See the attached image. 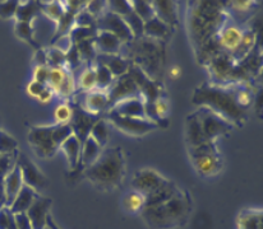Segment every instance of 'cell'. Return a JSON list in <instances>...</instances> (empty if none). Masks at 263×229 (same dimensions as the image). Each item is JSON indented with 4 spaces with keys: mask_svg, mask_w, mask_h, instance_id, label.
Instances as JSON below:
<instances>
[{
    "mask_svg": "<svg viewBox=\"0 0 263 229\" xmlns=\"http://www.w3.org/2000/svg\"><path fill=\"white\" fill-rule=\"evenodd\" d=\"M236 87H222L217 84L203 83L196 88L192 103L204 107L225 118L234 126H243L246 123L247 110L239 107L236 103Z\"/></svg>",
    "mask_w": 263,
    "mask_h": 229,
    "instance_id": "cell-1",
    "label": "cell"
},
{
    "mask_svg": "<svg viewBox=\"0 0 263 229\" xmlns=\"http://www.w3.org/2000/svg\"><path fill=\"white\" fill-rule=\"evenodd\" d=\"M192 196L186 190L178 192L164 204L155 207H144L142 218L151 229H178L188 223L192 213Z\"/></svg>",
    "mask_w": 263,
    "mask_h": 229,
    "instance_id": "cell-2",
    "label": "cell"
},
{
    "mask_svg": "<svg viewBox=\"0 0 263 229\" xmlns=\"http://www.w3.org/2000/svg\"><path fill=\"white\" fill-rule=\"evenodd\" d=\"M82 173L92 185L102 191L119 188L125 177V158L122 148H104L100 157Z\"/></svg>",
    "mask_w": 263,
    "mask_h": 229,
    "instance_id": "cell-3",
    "label": "cell"
},
{
    "mask_svg": "<svg viewBox=\"0 0 263 229\" xmlns=\"http://www.w3.org/2000/svg\"><path fill=\"white\" fill-rule=\"evenodd\" d=\"M225 13L219 7V3H196L189 17V31L194 46L198 50L212 38L215 33L221 31V26L225 23Z\"/></svg>",
    "mask_w": 263,
    "mask_h": 229,
    "instance_id": "cell-4",
    "label": "cell"
},
{
    "mask_svg": "<svg viewBox=\"0 0 263 229\" xmlns=\"http://www.w3.org/2000/svg\"><path fill=\"white\" fill-rule=\"evenodd\" d=\"M69 123L32 126L28 133V144L33 153L40 158H51L57 154L65 139L72 135Z\"/></svg>",
    "mask_w": 263,
    "mask_h": 229,
    "instance_id": "cell-5",
    "label": "cell"
},
{
    "mask_svg": "<svg viewBox=\"0 0 263 229\" xmlns=\"http://www.w3.org/2000/svg\"><path fill=\"white\" fill-rule=\"evenodd\" d=\"M106 120L110 121L122 133L132 136H143L159 129L156 123L147 118L124 117V116H119L112 111H107Z\"/></svg>",
    "mask_w": 263,
    "mask_h": 229,
    "instance_id": "cell-6",
    "label": "cell"
},
{
    "mask_svg": "<svg viewBox=\"0 0 263 229\" xmlns=\"http://www.w3.org/2000/svg\"><path fill=\"white\" fill-rule=\"evenodd\" d=\"M197 114H198L199 121H201L202 131H203L204 136L209 141H216L219 136L226 135L235 128L225 118L212 112L211 110L204 109V107H199L197 110Z\"/></svg>",
    "mask_w": 263,
    "mask_h": 229,
    "instance_id": "cell-7",
    "label": "cell"
},
{
    "mask_svg": "<svg viewBox=\"0 0 263 229\" xmlns=\"http://www.w3.org/2000/svg\"><path fill=\"white\" fill-rule=\"evenodd\" d=\"M167 182L169 180L157 171L151 170V168H143V170L137 171L136 175L133 176L130 186L134 189V191L141 192L147 197L154 194L155 191L164 188Z\"/></svg>",
    "mask_w": 263,
    "mask_h": 229,
    "instance_id": "cell-8",
    "label": "cell"
},
{
    "mask_svg": "<svg viewBox=\"0 0 263 229\" xmlns=\"http://www.w3.org/2000/svg\"><path fill=\"white\" fill-rule=\"evenodd\" d=\"M70 107H72L73 112L72 120H70L69 122L70 129H72L73 135L80 140L81 145H82L86 141V139L89 136L92 126L95 125V122H96L101 116L89 114V112L83 110V107L78 103H74Z\"/></svg>",
    "mask_w": 263,
    "mask_h": 229,
    "instance_id": "cell-9",
    "label": "cell"
},
{
    "mask_svg": "<svg viewBox=\"0 0 263 229\" xmlns=\"http://www.w3.org/2000/svg\"><path fill=\"white\" fill-rule=\"evenodd\" d=\"M95 27H96V31H106V32L115 35L122 41V44H128L134 39L124 19L110 12L104 13L101 17L97 18Z\"/></svg>",
    "mask_w": 263,
    "mask_h": 229,
    "instance_id": "cell-10",
    "label": "cell"
},
{
    "mask_svg": "<svg viewBox=\"0 0 263 229\" xmlns=\"http://www.w3.org/2000/svg\"><path fill=\"white\" fill-rule=\"evenodd\" d=\"M17 163L21 168V172H22L23 185L30 186V188H32L33 190L40 194V191L43 190L47 183L46 177L41 172L40 168L25 154L20 155V159H18Z\"/></svg>",
    "mask_w": 263,
    "mask_h": 229,
    "instance_id": "cell-11",
    "label": "cell"
},
{
    "mask_svg": "<svg viewBox=\"0 0 263 229\" xmlns=\"http://www.w3.org/2000/svg\"><path fill=\"white\" fill-rule=\"evenodd\" d=\"M110 89H111V91L107 93L110 99V109H111L115 103H118V102L123 101V99L125 98L141 97L138 87H137V84L134 83L133 79H132L128 74L122 76V78L115 79Z\"/></svg>",
    "mask_w": 263,
    "mask_h": 229,
    "instance_id": "cell-12",
    "label": "cell"
},
{
    "mask_svg": "<svg viewBox=\"0 0 263 229\" xmlns=\"http://www.w3.org/2000/svg\"><path fill=\"white\" fill-rule=\"evenodd\" d=\"M51 205L52 200L49 199V197L43 196V195H40L33 201L30 209L26 212L31 224H32V229H46V222L50 215Z\"/></svg>",
    "mask_w": 263,
    "mask_h": 229,
    "instance_id": "cell-13",
    "label": "cell"
},
{
    "mask_svg": "<svg viewBox=\"0 0 263 229\" xmlns=\"http://www.w3.org/2000/svg\"><path fill=\"white\" fill-rule=\"evenodd\" d=\"M109 111L115 112L119 116L124 117H134V118H146L144 114V101L142 97H130L123 101L115 103Z\"/></svg>",
    "mask_w": 263,
    "mask_h": 229,
    "instance_id": "cell-14",
    "label": "cell"
},
{
    "mask_svg": "<svg viewBox=\"0 0 263 229\" xmlns=\"http://www.w3.org/2000/svg\"><path fill=\"white\" fill-rule=\"evenodd\" d=\"M93 44L100 55H119L123 45L117 36L106 31H96Z\"/></svg>",
    "mask_w": 263,
    "mask_h": 229,
    "instance_id": "cell-15",
    "label": "cell"
},
{
    "mask_svg": "<svg viewBox=\"0 0 263 229\" xmlns=\"http://www.w3.org/2000/svg\"><path fill=\"white\" fill-rule=\"evenodd\" d=\"M185 140L188 148H193V147L209 141L202 131L201 121H199L197 111L188 115L185 118Z\"/></svg>",
    "mask_w": 263,
    "mask_h": 229,
    "instance_id": "cell-16",
    "label": "cell"
},
{
    "mask_svg": "<svg viewBox=\"0 0 263 229\" xmlns=\"http://www.w3.org/2000/svg\"><path fill=\"white\" fill-rule=\"evenodd\" d=\"M151 4L155 17L174 30L179 23L178 4L174 2H151Z\"/></svg>",
    "mask_w": 263,
    "mask_h": 229,
    "instance_id": "cell-17",
    "label": "cell"
},
{
    "mask_svg": "<svg viewBox=\"0 0 263 229\" xmlns=\"http://www.w3.org/2000/svg\"><path fill=\"white\" fill-rule=\"evenodd\" d=\"M83 110L92 115H100L101 112H107L110 109V99L107 92L95 91L88 92L86 94L85 102H83Z\"/></svg>",
    "mask_w": 263,
    "mask_h": 229,
    "instance_id": "cell-18",
    "label": "cell"
},
{
    "mask_svg": "<svg viewBox=\"0 0 263 229\" xmlns=\"http://www.w3.org/2000/svg\"><path fill=\"white\" fill-rule=\"evenodd\" d=\"M194 165V170L197 171L202 177H214L219 175L222 170V158L221 154L207 155V157L198 158V159L192 160Z\"/></svg>",
    "mask_w": 263,
    "mask_h": 229,
    "instance_id": "cell-19",
    "label": "cell"
},
{
    "mask_svg": "<svg viewBox=\"0 0 263 229\" xmlns=\"http://www.w3.org/2000/svg\"><path fill=\"white\" fill-rule=\"evenodd\" d=\"M96 61L105 65L111 72L115 79L127 75L130 68L129 61L120 55H100L96 57Z\"/></svg>",
    "mask_w": 263,
    "mask_h": 229,
    "instance_id": "cell-20",
    "label": "cell"
},
{
    "mask_svg": "<svg viewBox=\"0 0 263 229\" xmlns=\"http://www.w3.org/2000/svg\"><path fill=\"white\" fill-rule=\"evenodd\" d=\"M23 186V180H22V172H21L20 165L17 164L9 171V173L7 175L4 180V192H5V199H7V205H12V202L14 201L15 196L18 195L21 189Z\"/></svg>",
    "mask_w": 263,
    "mask_h": 229,
    "instance_id": "cell-21",
    "label": "cell"
},
{
    "mask_svg": "<svg viewBox=\"0 0 263 229\" xmlns=\"http://www.w3.org/2000/svg\"><path fill=\"white\" fill-rule=\"evenodd\" d=\"M39 196H40V194H39L37 191H35L32 188H30V186L23 185L22 189L18 192L17 196H15L14 201L10 205V213H12V214L26 213Z\"/></svg>",
    "mask_w": 263,
    "mask_h": 229,
    "instance_id": "cell-22",
    "label": "cell"
},
{
    "mask_svg": "<svg viewBox=\"0 0 263 229\" xmlns=\"http://www.w3.org/2000/svg\"><path fill=\"white\" fill-rule=\"evenodd\" d=\"M81 149H82V145H81L80 140L73 134L69 138L65 139L64 143L60 145L59 151H62L65 154V157H67L68 167H69V171H72V172L78 170L81 159Z\"/></svg>",
    "mask_w": 263,
    "mask_h": 229,
    "instance_id": "cell-23",
    "label": "cell"
},
{
    "mask_svg": "<svg viewBox=\"0 0 263 229\" xmlns=\"http://www.w3.org/2000/svg\"><path fill=\"white\" fill-rule=\"evenodd\" d=\"M241 37H243V32L240 28L236 26H226L225 28H221L217 41L221 49L233 52L240 44Z\"/></svg>",
    "mask_w": 263,
    "mask_h": 229,
    "instance_id": "cell-24",
    "label": "cell"
},
{
    "mask_svg": "<svg viewBox=\"0 0 263 229\" xmlns=\"http://www.w3.org/2000/svg\"><path fill=\"white\" fill-rule=\"evenodd\" d=\"M263 213L261 209H244L239 213L238 229H263Z\"/></svg>",
    "mask_w": 263,
    "mask_h": 229,
    "instance_id": "cell-25",
    "label": "cell"
},
{
    "mask_svg": "<svg viewBox=\"0 0 263 229\" xmlns=\"http://www.w3.org/2000/svg\"><path fill=\"white\" fill-rule=\"evenodd\" d=\"M102 148L91 138L88 136L86 139L85 143L82 144V149H81V159H80V165H78L77 171H83L85 168L89 167L97 158L101 154Z\"/></svg>",
    "mask_w": 263,
    "mask_h": 229,
    "instance_id": "cell-26",
    "label": "cell"
},
{
    "mask_svg": "<svg viewBox=\"0 0 263 229\" xmlns=\"http://www.w3.org/2000/svg\"><path fill=\"white\" fill-rule=\"evenodd\" d=\"M172 32L173 28H170L164 22L157 19L156 17L144 23L143 37L148 39H159V41H162V39L169 37L172 35Z\"/></svg>",
    "mask_w": 263,
    "mask_h": 229,
    "instance_id": "cell-27",
    "label": "cell"
},
{
    "mask_svg": "<svg viewBox=\"0 0 263 229\" xmlns=\"http://www.w3.org/2000/svg\"><path fill=\"white\" fill-rule=\"evenodd\" d=\"M178 190H179L178 186H176L173 181L169 180V182H167L164 188L155 191L154 194H151L149 196L146 197V206L144 207H155L164 204L165 201L172 199L176 192H178Z\"/></svg>",
    "mask_w": 263,
    "mask_h": 229,
    "instance_id": "cell-28",
    "label": "cell"
},
{
    "mask_svg": "<svg viewBox=\"0 0 263 229\" xmlns=\"http://www.w3.org/2000/svg\"><path fill=\"white\" fill-rule=\"evenodd\" d=\"M256 33L253 31H248V32L243 33V37H241L240 44L239 46L234 50L230 54L231 59H233L234 63H238L240 60H244L247 56H248L249 52L252 51V49L256 45Z\"/></svg>",
    "mask_w": 263,
    "mask_h": 229,
    "instance_id": "cell-29",
    "label": "cell"
},
{
    "mask_svg": "<svg viewBox=\"0 0 263 229\" xmlns=\"http://www.w3.org/2000/svg\"><path fill=\"white\" fill-rule=\"evenodd\" d=\"M146 206V196L138 191H129L123 197V207L128 213H139Z\"/></svg>",
    "mask_w": 263,
    "mask_h": 229,
    "instance_id": "cell-30",
    "label": "cell"
},
{
    "mask_svg": "<svg viewBox=\"0 0 263 229\" xmlns=\"http://www.w3.org/2000/svg\"><path fill=\"white\" fill-rule=\"evenodd\" d=\"M40 12H41L40 3L37 2L20 3L17 13H15V17H17L18 22L31 23V20H32Z\"/></svg>",
    "mask_w": 263,
    "mask_h": 229,
    "instance_id": "cell-31",
    "label": "cell"
},
{
    "mask_svg": "<svg viewBox=\"0 0 263 229\" xmlns=\"http://www.w3.org/2000/svg\"><path fill=\"white\" fill-rule=\"evenodd\" d=\"M89 136L101 147L102 149L107 145V141H109V125H107V120L104 117H100L99 120L95 122V125L92 126L91 133Z\"/></svg>",
    "mask_w": 263,
    "mask_h": 229,
    "instance_id": "cell-32",
    "label": "cell"
},
{
    "mask_svg": "<svg viewBox=\"0 0 263 229\" xmlns=\"http://www.w3.org/2000/svg\"><path fill=\"white\" fill-rule=\"evenodd\" d=\"M93 68L95 73H96V89L106 92V89L111 88L112 83H114V75L111 74V72H110L105 65L100 64V63L97 61Z\"/></svg>",
    "mask_w": 263,
    "mask_h": 229,
    "instance_id": "cell-33",
    "label": "cell"
},
{
    "mask_svg": "<svg viewBox=\"0 0 263 229\" xmlns=\"http://www.w3.org/2000/svg\"><path fill=\"white\" fill-rule=\"evenodd\" d=\"M74 47H76V50H77L78 56H80L81 61L82 63L96 61L97 51H96V47H95V44H93V38L85 39V41L74 45Z\"/></svg>",
    "mask_w": 263,
    "mask_h": 229,
    "instance_id": "cell-34",
    "label": "cell"
},
{
    "mask_svg": "<svg viewBox=\"0 0 263 229\" xmlns=\"http://www.w3.org/2000/svg\"><path fill=\"white\" fill-rule=\"evenodd\" d=\"M78 88L83 92H92L96 89V73L92 65H88L78 76Z\"/></svg>",
    "mask_w": 263,
    "mask_h": 229,
    "instance_id": "cell-35",
    "label": "cell"
},
{
    "mask_svg": "<svg viewBox=\"0 0 263 229\" xmlns=\"http://www.w3.org/2000/svg\"><path fill=\"white\" fill-rule=\"evenodd\" d=\"M188 154L191 159H198V158L207 157V155L220 154L219 148L216 145V141H206L203 144L193 147V148H188Z\"/></svg>",
    "mask_w": 263,
    "mask_h": 229,
    "instance_id": "cell-36",
    "label": "cell"
},
{
    "mask_svg": "<svg viewBox=\"0 0 263 229\" xmlns=\"http://www.w3.org/2000/svg\"><path fill=\"white\" fill-rule=\"evenodd\" d=\"M41 4V13H44L49 19L54 20L58 23V20L63 17L65 13L64 4L62 2H44Z\"/></svg>",
    "mask_w": 263,
    "mask_h": 229,
    "instance_id": "cell-37",
    "label": "cell"
},
{
    "mask_svg": "<svg viewBox=\"0 0 263 229\" xmlns=\"http://www.w3.org/2000/svg\"><path fill=\"white\" fill-rule=\"evenodd\" d=\"M15 35H17L18 38H21L22 41L27 42L28 45L35 47L36 50L41 49L40 45H39L37 42L35 41V38H33V30L31 23L17 22V25H15Z\"/></svg>",
    "mask_w": 263,
    "mask_h": 229,
    "instance_id": "cell-38",
    "label": "cell"
},
{
    "mask_svg": "<svg viewBox=\"0 0 263 229\" xmlns=\"http://www.w3.org/2000/svg\"><path fill=\"white\" fill-rule=\"evenodd\" d=\"M123 19H124L125 25H127L128 28H129L132 35H133V38L136 39L143 38L144 22L136 14V13H133V10H132L128 15L123 17Z\"/></svg>",
    "mask_w": 263,
    "mask_h": 229,
    "instance_id": "cell-39",
    "label": "cell"
},
{
    "mask_svg": "<svg viewBox=\"0 0 263 229\" xmlns=\"http://www.w3.org/2000/svg\"><path fill=\"white\" fill-rule=\"evenodd\" d=\"M130 4L133 13H136L144 23L155 18L154 8H152L151 2H139V0H136V2H130Z\"/></svg>",
    "mask_w": 263,
    "mask_h": 229,
    "instance_id": "cell-40",
    "label": "cell"
},
{
    "mask_svg": "<svg viewBox=\"0 0 263 229\" xmlns=\"http://www.w3.org/2000/svg\"><path fill=\"white\" fill-rule=\"evenodd\" d=\"M68 69L64 68H50L49 73V79H47L46 86L49 88H51L54 91V93H57L58 89L60 88L62 83L64 81L65 75H67Z\"/></svg>",
    "mask_w": 263,
    "mask_h": 229,
    "instance_id": "cell-41",
    "label": "cell"
},
{
    "mask_svg": "<svg viewBox=\"0 0 263 229\" xmlns=\"http://www.w3.org/2000/svg\"><path fill=\"white\" fill-rule=\"evenodd\" d=\"M96 35V28H85V27H73L70 32L68 33L70 39H72L73 45H77L80 42L85 41V39L95 38Z\"/></svg>",
    "mask_w": 263,
    "mask_h": 229,
    "instance_id": "cell-42",
    "label": "cell"
},
{
    "mask_svg": "<svg viewBox=\"0 0 263 229\" xmlns=\"http://www.w3.org/2000/svg\"><path fill=\"white\" fill-rule=\"evenodd\" d=\"M76 88H77V84H76L74 75L72 74V72H70V70H68L67 75H65L64 81L62 83L60 88L58 89L57 93L59 94L60 97H64V98H69V97H72L73 94H74Z\"/></svg>",
    "mask_w": 263,
    "mask_h": 229,
    "instance_id": "cell-43",
    "label": "cell"
},
{
    "mask_svg": "<svg viewBox=\"0 0 263 229\" xmlns=\"http://www.w3.org/2000/svg\"><path fill=\"white\" fill-rule=\"evenodd\" d=\"M107 12L112 13L119 17H125L132 12L130 2H124V0H114V2H106Z\"/></svg>",
    "mask_w": 263,
    "mask_h": 229,
    "instance_id": "cell-44",
    "label": "cell"
},
{
    "mask_svg": "<svg viewBox=\"0 0 263 229\" xmlns=\"http://www.w3.org/2000/svg\"><path fill=\"white\" fill-rule=\"evenodd\" d=\"M72 107L68 103H60L55 107L54 110V118L55 123L59 125H64V123H69L72 120Z\"/></svg>",
    "mask_w": 263,
    "mask_h": 229,
    "instance_id": "cell-45",
    "label": "cell"
},
{
    "mask_svg": "<svg viewBox=\"0 0 263 229\" xmlns=\"http://www.w3.org/2000/svg\"><path fill=\"white\" fill-rule=\"evenodd\" d=\"M47 67L49 68H64L65 65V54L60 50L52 49L47 50Z\"/></svg>",
    "mask_w": 263,
    "mask_h": 229,
    "instance_id": "cell-46",
    "label": "cell"
},
{
    "mask_svg": "<svg viewBox=\"0 0 263 229\" xmlns=\"http://www.w3.org/2000/svg\"><path fill=\"white\" fill-rule=\"evenodd\" d=\"M95 25H96V18L92 17L85 8L74 15V27L96 28Z\"/></svg>",
    "mask_w": 263,
    "mask_h": 229,
    "instance_id": "cell-47",
    "label": "cell"
},
{
    "mask_svg": "<svg viewBox=\"0 0 263 229\" xmlns=\"http://www.w3.org/2000/svg\"><path fill=\"white\" fill-rule=\"evenodd\" d=\"M85 9L87 10L92 17H95L97 19L104 13L107 12V4L106 2H97V0H95V2H87L86 3Z\"/></svg>",
    "mask_w": 263,
    "mask_h": 229,
    "instance_id": "cell-48",
    "label": "cell"
},
{
    "mask_svg": "<svg viewBox=\"0 0 263 229\" xmlns=\"http://www.w3.org/2000/svg\"><path fill=\"white\" fill-rule=\"evenodd\" d=\"M235 98H236V103L239 105V107H241V109L244 110L248 109V107L252 105V102H253V96H252L251 91L247 88L236 89Z\"/></svg>",
    "mask_w": 263,
    "mask_h": 229,
    "instance_id": "cell-49",
    "label": "cell"
},
{
    "mask_svg": "<svg viewBox=\"0 0 263 229\" xmlns=\"http://www.w3.org/2000/svg\"><path fill=\"white\" fill-rule=\"evenodd\" d=\"M17 149V141L9 134L0 131V153H12Z\"/></svg>",
    "mask_w": 263,
    "mask_h": 229,
    "instance_id": "cell-50",
    "label": "cell"
},
{
    "mask_svg": "<svg viewBox=\"0 0 263 229\" xmlns=\"http://www.w3.org/2000/svg\"><path fill=\"white\" fill-rule=\"evenodd\" d=\"M20 2H3L0 3V17L3 19H9V18L15 17Z\"/></svg>",
    "mask_w": 263,
    "mask_h": 229,
    "instance_id": "cell-51",
    "label": "cell"
},
{
    "mask_svg": "<svg viewBox=\"0 0 263 229\" xmlns=\"http://www.w3.org/2000/svg\"><path fill=\"white\" fill-rule=\"evenodd\" d=\"M49 73H50V68L49 67H36L33 69V79L32 80L39 81V83L44 84L46 86L47 84V79H49Z\"/></svg>",
    "mask_w": 263,
    "mask_h": 229,
    "instance_id": "cell-52",
    "label": "cell"
},
{
    "mask_svg": "<svg viewBox=\"0 0 263 229\" xmlns=\"http://www.w3.org/2000/svg\"><path fill=\"white\" fill-rule=\"evenodd\" d=\"M154 105V110L156 112V115L159 116L160 118H165V115L169 112V105H167V101L164 98V97H160L156 101L152 102Z\"/></svg>",
    "mask_w": 263,
    "mask_h": 229,
    "instance_id": "cell-53",
    "label": "cell"
},
{
    "mask_svg": "<svg viewBox=\"0 0 263 229\" xmlns=\"http://www.w3.org/2000/svg\"><path fill=\"white\" fill-rule=\"evenodd\" d=\"M13 219H14L15 229H32L30 219H28L26 213H21V214H13Z\"/></svg>",
    "mask_w": 263,
    "mask_h": 229,
    "instance_id": "cell-54",
    "label": "cell"
},
{
    "mask_svg": "<svg viewBox=\"0 0 263 229\" xmlns=\"http://www.w3.org/2000/svg\"><path fill=\"white\" fill-rule=\"evenodd\" d=\"M45 87H46V86H44V84L39 83V81L31 80L30 83L27 84V93H28V96L35 97V98H37V97L40 96L41 93H43Z\"/></svg>",
    "mask_w": 263,
    "mask_h": 229,
    "instance_id": "cell-55",
    "label": "cell"
},
{
    "mask_svg": "<svg viewBox=\"0 0 263 229\" xmlns=\"http://www.w3.org/2000/svg\"><path fill=\"white\" fill-rule=\"evenodd\" d=\"M35 61L36 64H37V67H47V55L45 50L43 49L36 50Z\"/></svg>",
    "mask_w": 263,
    "mask_h": 229,
    "instance_id": "cell-56",
    "label": "cell"
},
{
    "mask_svg": "<svg viewBox=\"0 0 263 229\" xmlns=\"http://www.w3.org/2000/svg\"><path fill=\"white\" fill-rule=\"evenodd\" d=\"M54 91H52L51 88H49V87H45V89L43 91V93L40 94V96L37 97V99L40 102H43V103H47V102H50L52 99V97H54Z\"/></svg>",
    "mask_w": 263,
    "mask_h": 229,
    "instance_id": "cell-57",
    "label": "cell"
},
{
    "mask_svg": "<svg viewBox=\"0 0 263 229\" xmlns=\"http://www.w3.org/2000/svg\"><path fill=\"white\" fill-rule=\"evenodd\" d=\"M230 4L233 5V9L238 10V12H246V10H248L251 8L253 2H246V0H243V2H233Z\"/></svg>",
    "mask_w": 263,
    "mask_h": 229,
    "instance_id": "cell-58",
    "label": "cell"
},
{
    "mask_svg": "<svg viewBox=\"0 0 263 229\" xmlns=\"http://www.w3.org/2000/svg\"><path fill=\"white\" fill-rule=\"evenodd\" d=\"M180 75H181V69L179 67H173L172 69L169 70V76L172 79L180 78Z\"/></svg>",
    "mask_w": 263,
    "mask_h": 229,
    "instance_id": "cell-59",
    "label": "cell"
},
{
    "mask_svg": "<svg viewBox=\"0 0 263 229\" xmlns=\"http://www.w3.org/2000/svg\"><path fill=\"white\" fill-rule=\"evenodd\" d=\"M46 229H60L58 227L57 223L54 222V219H52L51 215H49V218H47V222H46Z\"/></svg>",
    "mask_w": 263,
    "mask_h": 229,
    "instance_id": "cell-60",
    "label": "cell"
}]
</instances>
